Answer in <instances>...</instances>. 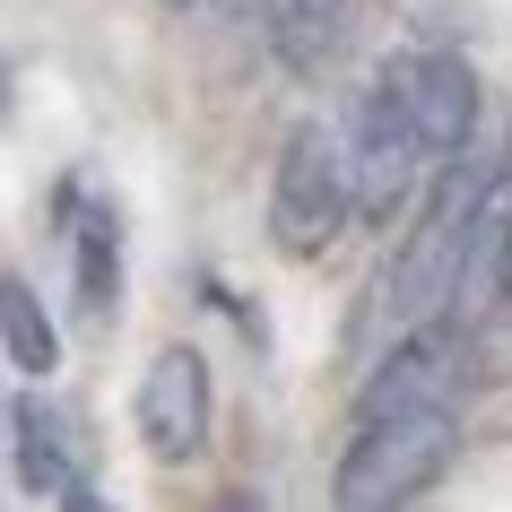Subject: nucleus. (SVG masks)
<instances>
[{"mask_svg": "<svg viewBox=\"0 0 512 512\" xmlns=\"http://www.w3.org/2000/svg\"><path fill=\"white\" fill-rule=\"evenodd\" d=\"M348 217H356L348 131H330V122H296L287 148H278V183H270V243L287 252V261H322Z\"/></svg>", "mask_w": 512, "mask_h": 512, "instance_id": "f257e3e1", "label": "nucleus"}, {"mask_svg": "<svg viewBox=\"0 0 512 512\" xmlns=\"http://www.w3.org/2000/svg\"><path fill=\"white\" fill-rule=\"evenodd\" d=\"M460 443L452 408H426V417H391V426H365L339 460V512H391L408 495H426L443 478V460Z\"/></svg>", "mask_w": 512, "mask_h": 512, "instance_id": "f03ea898", "label": "nucleus"}, {"mask_svg": "<svg viewBox=\"0 0 512 512\" xmlns=\"http://www.w3.org/2000/svg\"><path fill=\"white\" fill-rule=\"evenodd\" d=\"M486 200H495V174H486L478 157L443 165V183H434L426 217H417V235H408L400 270H391V304H400V313H426L434 296L460 287V261H469V235H478Z\"/></svg>", "mask_w": 512, "mask_h": 512, "instance_id": "7ed1b4c3", "label": "nucleus"}, {"mask_svg": "<svg viewBox=\"0 0 512 512\" xmlns=\"http://www.w3.org/2000/svg\"><path fill=\"white\" fill-rule=\"evenodd\" d=\"M469 365V322H417L400 348L382 356V374L356 391V434L391 426V417H426V408H452V382Z\"/></svg>", "mask_w": 512, "mask_h": 512, "instance_id": "20e7f679", "label": "nucleus"}, {"mask_svg": "<svg viewBox=\"0 0 512 512\" xmlns=\"http://www.w3.org/2000/svg\"><path fill=\"white\" fill-rule=\"evenodd\" d=\"M417 157H426V139L408 122V96L391 70H374V87L356 96V122H348V165H356V209L365 217H391L417 183Z\"/></svg>", "mask_w": 512, "mask_h": 512, "instance_id": "39448f33", "label": "nucleus"}, {"mask_svg": "<svg viewBox=\"0 0 512 512\" xmlns=\"http://www.w3.org/2000/svg\"><path fill=\"white\" fill-rule=\"evenodd\" d=\"M131 417H139V443L157 460L200 452V443H209V365H200V348H157L148 356Z\"/></svg>", "mask_w": 512, "mask_h": 512, "instance_id": "423d86ee", "label": "nucleus"}, {"mask_svg": "<svg viewBox=\"0 0 512 512\" xmlns=\"http://www.w3.org/2000/svg\"><path fill=\"white\" fill-rule=\"evenodd\" d=\"M408 96V122L426 139V157H469V131H478V79H469V61L460 53H400L382 61Z\"/></svg>", "mask_w": 512, "mask_h": 512, "instance_id": "0eeeda50", "label": "nucleus"}, {"mask_svg": "<svg viewBox=\"0 0 512 512\" xmlns=\"http://www.w3.org/2000/svg\"><path fill=\"white\" fill-rule=\"evenodd\" d=\"M261 27H270V53L296 79H322L348 44V0H261Z\"/></svg>", "mask_w": 512, "mask_h": 512, "instance_id": "6e6552de", "label": "nucleus"}, {"mask_svg": "<svg viewBox=\"0 0 512 512\" xmlns=\"http://www.w3.org/2000/svg\"><path fill=\"white\" fill-rule=\"evenodd\" d=\"M512 296V200L495 191L478 217V235H469V261H460V287H452V322L478 330L495 304Z\"/></svg>", "mask_w": 512, "mask_h": 512, "instance_id": "1a4fd4ad", "label": "nucleus"}, {"mask_svg": "<svg viewBox=\"0 0 512 512\" xmlns=\"http://www.w3.org/2000/svg\"><path fill=\"white\" fill-rule=\"evenodd\" d=\"M9 434H18V478L35 495H87L79 486V452H70V426H61L44 400H9Z\"/></svg>", "mask_w": 512, "mask_h": 512, "instance_id": "9d476101", "label": "nucleus"}, {"mask_svg": "<svg viewBox=\"0 0 512 512\" xmlns=\"http://www.w3.org/2000/svg\"><path fill=\"white\" fill-rule=\"evenodd\" d=\"M0 339H9V365H18V374H53V365H61L53 313H44V296H35L18 270L0 278Z\"/></svg>", "mask_w": 512, "mask_h": 512, "instance_id": "9b49d317", "label": "nucleus"}, {"mask_svg": "<svg viewBox=\"0 0 512 512\" xmlns=\"http://www.w3.org/2000/svg\"><path fill=\"white\" fill-rule=\"evenodd\" d=\"M113 304H122V226H113V209H87L79 217V313L113 322Z\"/></svg>", "mask_w": 512, "mask_h": 512, "instance_id": "f8f14e48", "label": "nucleus"}, {"mask_svg": "<svg viewBox=\"0 0 512 512\" xmlns=\"http://www.w3.org/2000/svg\"><path fill=\"white\" fill-rule=\"evenodd\" d=\"M217 512H261V495H243V486H235V495H217Z\"/></svg>", "mask_w": 512, "mask_h": 512, "instance_id": "ddd939ff", "label": "nucleus"}, {"mask_svg": "<svg viewBox=\"0 0 512 512\" xmlns=\"http://www.w3.org/2000/svg\"><path fill=\"white\" fill-rule=\"evenodd\" d=\"M165 9H183V0H165Z\"/></svg>", "mask_w": 512, "mask_h": 512, "instance_id": "4468645a", "label": "nucleus"}]
</instances>
